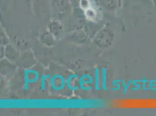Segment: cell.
<instances>
[{"label":"cell","mask_w":156,"mask_h":116,"mask_svg":"<svg viewBox=\"0 0 156 116\" xmlns=\"http://www.w3.org/2000/svg\"><path fill=\"white\" fill-rule=\"evenodd\" d=\"M95 87L97 90H100V79H99V70L98 69H96L95 72Z\"/></svg>","instance_id":"1"},{"label":"cell","mask_w":156,"mask_h":116,"mask_svg":"<svg viewBox=\"0 0 156 116\" xmlns=\"http://www.w3.org/2000/svg\"><path fill=\"white\" fill-rule=\"evenodd\" d=\"M102 87L104 90H106V73L105 69H103V76H102Z\"/></svg>","instance_id":"2"},{"label":"cell","mask_w":156,"mask_h":116,"mask_svg":"<svg viewBox=\"0 0 156 116\" xmlns=\"http://www.w3.org/2000/svg\"><path fill=\"white\" fill-rule=\"evenodd\" d=\"M46 78L45 76H42V78H41V87H42V90H44L45 89V80Z\"/></svg>","instance_id":"3"},{"label":"cell","mask_w":156,"mask_h":116,"mask_svg":"<svg viewBox=\"0 0 156 116\" xmlns=\"http://www.w3.org/2000/svg\"><path fill=\"white\" fill-rule=\"evenodd\" d=\"M151 1H153V2L154 5H155L156 4V0H151Z\"/></svg>","instance_id":"4"},{"label":"cell","mask_w":156,"mask_h":116,"mask_svg":"<svg viewBox=\"0 0 156 116\" xmlns=\"http://www.w3.org/2000/svg\"><path fill=\"white\" fill-rule=\"evenodd\" d=\"M154 6H155V8H156V4H155V5H154Z\"/></svg>","instance_id":"5"}]
</instances>
